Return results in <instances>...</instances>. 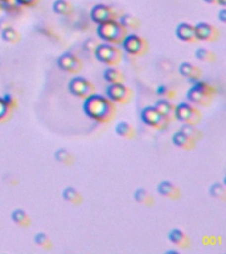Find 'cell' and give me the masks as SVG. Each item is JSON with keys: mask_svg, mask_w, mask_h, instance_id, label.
I'll return each instance as SVG.
<instances>
[{"mask_svg": "<svg viewBox=\"0 0 226 254\" xmlns=\"http://www.w3.org/2000/svg\"><path fill=\"white\" fill-rule=\"evenodd\" d=\"M0 11H1V1H0Z\"/></svg>", "mask_w": 226, "mask_h": 254, "instance_id": "ab89813d", "label": "cell"}, {"mask_svg": "<svg viewBox=\"0 0 226 254\" xmlns=\"http://www.w3.org/2000/svg\"><path fill=\"white\" fill-rule=\"evenodd\" d=\"M62 198H64L65 202L70 203L73 205H81L82 202H84L81 192L77 188H74V187H66L62 191Z\"/></svg>", "mask_w": 226, "mask_h": 254, "instance_id": "ffe728a7", "label": "cell"}, {"mask_svg": "<svg viewBox=\"0 0 226 254\" xmlns=\"http://www.w3.org/2000/svg\"><path fill=\"white\" fill-rule=\"evenodd\" d=\"M154 106L159 110V113H162L170 121L174 118L175 105L171 102V100H168V98H159L158 101L155 102Z\"/></svg>", "mask_w": 226, "mask_h": 254, "instance_id": "d6986e66", "label": "cell"}, {"mask_svg": "<svg viewBox=\"0 0 226 254\" xmlns=\"http://www.w3.org/2000/svg\"><path fill=\"white\" fill-rule=\"evenodd\" d=\"M54 157H56V160L58 163L64 165H73V163H74V155L69 150L64 149V147L57 150L54 152Z\"/></svg>", "mask_w": 226, "mask_h": 254, "instance_id": "4316f807", "label": "cell"}, {"mask_svg": "<svg viewBox=\"0 0 226 254\" xmlns=\"http://www.w3.org/2000/svg\"><path fill=\"white\" fill-rule=\"evenodd\" d=\"M57 66L62 70V72L72 73V74H78L81 73L84 65H82L81 58H78L74 53L66 52L62 53L58 58H57Z\"/></svg>", "mask_w": 226, "mask_h": 254, "instance_id": "9c48e42d", "label": "cell"}, {"mask_svg": "<svg viewBox=\"0 0 226 254\" xmlns=\"http://www.w3.org/2000/svg\"><path fill=\"white\" fill-rule=\"evenodd\" d=\"M168 240L171 244H174L175 246H179V248H188L190 244L188 234L179 228H174L168 232Z\"/></svg>", "mask_w": 226, "mask_h": 254, "instance_id": "2e32d148", "label": "cell"}, {"mask_svg": "<svg viewBox=\"0 0 226 254\" xmlns=\"http://www.w3.org/2000/svg\"><path fill=\"white\" fill-rule=\"evenodd\" d=\"M156 94L160 96V98H168V100L175 97V92L171 89L168 85H159L156 88Z\"/></svg>", "mask_w": 226, "mask_h": 254, "instance_id": "836d02e7", "label": "cell"}, {"mask_svg": "<svg viewBox=\"0 0 226 254\" xmlns=\"http://www.w3.org/2000/svg\"><path fill=\"white\" fill-rule=\"evenodd\" d=\"M40 0H15V3H17L21 7H27V8H31V7H35V5L39 4Z\"/></svg>", "mask_w": 226, "mask_h": 254, "instance_id": "d590c367", "label": "cell"}, {"mask_svg": "<svg viewBox=\"0 0 226 254\" xmlns=\"http://www.w3.org/2000/svg\"><path fill=\"white\" fill-rule=\"evenodd\" d=\"M84 113L90 119L98 123H109L117 115V106L113 101H110L106 96L98 93H91L86 98H84L82 105Z\"/></svg>", "mask_w": 226, "mask_h": 254, "instance_id": "6da1fadb", "label": "cell"}, {"mask_svg": "<svg viewBox=\"0 0 226 254\" xmlns=\"http://www.w3.org/2000/svg\"><path fill=\"white\" fill-rule=\"evenodd\" d=\"M1 39L5 41V43H8V44H17L19 41H20L21 36L20 32L17 31L16 28H13V27H5V28L1 29Z\"/></svg>", "mask_w": 226, "mask_h": 254, "instance_id": "484cf974", "label": "cell"}, {"mask_svg": "<svg viewBox=\"0 0 226 254\" xmlns=\"http://www.w3.org/2000/svg\"><path fill=\"white\" fill-rule=\"evenodd\" d=\"M218 19H220V21L221 23H226V9L225 7L220 11V13H218Z\"/></svg>", "mask_w": 226, "mask_h": 254, "instance_id": "8d00e7d4", "label": "cell"}, {"mask_svg": "<svg viewBox=\"0 0 226 254\" xmlns=\"http://www.w3.org/2000/svg\"><path fill=\"white\" fill-rule=\"evenodd\" d=\"M172 143H174L176 147L182 150H193L197 145V142H194L193 139H190L186 134H184L181 130H178L176 133H174L172 135Z\"/></svg>", "mask_w": 226, "mask_h": 254, "instance_id": "e0dca14e", "label": "cell"}, {"mask_svg": "<svg viewBox=\"0 0 226 254\" xmlns=\"http://www.w3.org/2000/svg\"><path fill=\"white\" fill-rule=\"evenodd\" d=\"M174 118L181 123L197 125L201 121V113L197 106L192 105L190 102H180L178 106H175Z\"/></svg>", "mask_w": 226, "mask_h": 254, "instance_id": "5b68a950", "label": "cell"}, {"mask_svg": "<svg viewBox=\"0 0 226 254\" xmlns=\"http://www.w3.org/2000/svg\"><path fill=\"white\" fill-rule=\"evenodd\" d=\"M106 97L113 101L115 105H126L133 98V90L130 89L125 82H114L109 84L106 89Z\"/></svg>", "mask_w": 226, "mask_h": 254, "instance_id": "52a82bcc", "label": "cell"}, {"mask_svg": "<svg viewBox=\"0 0 226 254\" xmlns=\"http://www.w3.org/2000/svg\"><path fill=\"white\" fill-rule=\"evenodd\" d=\"M118 21L121 25L127 31V32H135L137 29H140L141 21L139 17L134 16L131 13H123L121 17H118Z\"/></svg>", "mask_w": 226, "mask_h": 254, "instance_id": "ac0fdd59", "label": "cell"}, {"mask_svg": "<svg viewBox=\"0 0 226 254\" xmlns=\"http://www.w3.org/2000/svg\"><path fill=\"white\" fill-rule=\"evenodd\" d=\"M134 200L139 203V204H143V205L147 206H152L155 204L154 196L149 194V191H147L145 188H137L134 192Z\"/></svg>", "mask_w": 226, "mask_h": 254, "instance_id": "7402d4cb", "label": "cell"}, {"mask_svg": "<svg viewBox=\"0 0 226 254\" xmlns=\"http://www.w3.org/2000/svg\"><path fill=\"white\" fill-rule=\"evenodd\" d=\"M123 52L127 53L129 56L141 57L147 54L148 52V41L144 37L137 35V33H129L125 36V39L121 43Z\"/></svg>", "mask_w": 226, "mask_h": 254, "instance_id": "277c9868", "label": "cell"}, {"mask_svg": "<svg viewBox=\"0 0 226 254\" xmlns=\"http://www.w3.org/2000/svg\"><path fill=\"white\" fill-rule=\"evenodd\" d=\"M115 134H117L118 137L125 138V139H134L135 135H136L133 125H130L129 122L126 121H121L119 123H117V126H115Z\"/></svg>", "mask_w": 226, "mask_h": 254, "instance_id": "44dd1931", "label": "cell"}, {"mask_svg": "<svg viewBox=\"0 0 226 254\" xmlns=\"http://www.w3.org/2000/svg\"><path fill=\"white\" fill-rule=\"evenodd\" d=\"M35 242L36 245H39L40 248H44V249H50L52 248V240L49 238V236L44 232H39V233L35 236Z\"/></svg>", "mask_w": 226, "mask_h": 254, "instance_id": "1f68e13d", "label": "cell"}, {"mask_svg": "<svg viewBox=\"0 0 226 254\" xmlns=\"http://www.w3.org/2000/svg\"><path fill=\"white\" fill-rule=\"evenodd\" d=\"M193 86L194 88H197V89L202 90V92H205L206 94H209V96H212V97H214V96L217 94L216 88H214L213 85H210L209 82H206V81H200V80L193 81Z\"/></svg>", "mask_w": 226, "mask_h": 254, "instance_id": "4dcf8cb0", "label": "cell"}, {"mask_svg": "<svg viewBox=\"0 0 226 254\" xmlns=\"http://www.w3.org/2000/svg\"><path fill=\"white\" fill-rule=\"evenodd\" d=\"M11 218H12V221L15 222L17 226H21V228H28V226L31 225V217H29L28 213H27L24 209H21V208L13 209L12 213H11Z\"/></svg>", "mask_w": 226, "mask_h": 254, "instance_id": "603a6c76", "label": "cell"}, {"mask_svg": "<svg viewBox=\"0 0 226 254\" xmlns=\"http://www.w3.org/2000/svg\"><path fill=\"white\" fill-rule=\"evenodd\" d=\"M186 98H188V102H190L192 105L204 106V107H208V106L212 103V100H213L212 96L206 94L205 92H202V90L197 89V88H194V86H192V88L188 90Z\"/></svg>", "mask_w": 226, "mask_h": 254, "instance_id": "7c38bea8", "label": "cell"}, {"mask_svg": "<svg viewBox=\"0 0 226 254\" xmlns=\"http://www.w3.org/2000/svg\"><path fill=\"white\" fill-rule=\"evenodd\" d=\"M90 19L95 24H101V23H105V21L118 19V15L110 5L97 4L94 5L91 11H90Z\"/></svg>", "mask_w": 226, "mask_h": 254, "instance_id": "30bf717a", "label": "cell"}, {"mask_svg": "<svg viewBox=\"0 0 226 254\" xmlns=\"http://www.w3.org/2000/svg\"><path fill=\"white\" fill-rule=\"evenodd\" d=\"M97 25L98 37L102 41H105V43H110V44L114 45H121L122 40L127 35V31L122 27L121 23L118 21V19L105 21V23H101V24Z\"/></svg>", "mask_w": 226, "mask_h": 254, "instance_id": "7a4b0ae2", "label": "cell"}, {"mask_svg": "<svg viewBox=\"0 0 226 254\" xmlns=\"http://www.w3.org/2000/svg\"><path fill=\"white\" fill-rule=\"evenodd\" d=\"M103 78L107 84H114V82H125V76L123 73L117 69L115 66H107L103 72Z\"/></svg>", "mask_w": 226, "mask_h": 254, "instance_id": "cb8c5ba5", "label": "cell"}, {"mask_svg": "<svg viewBox=\"0 0 226 254\" xmlns=\"http://www.w3.org/2000/svg\"><path fill=\"white\" fill-rule=\"evenodd\" d=\"M182 133L186 134L190 139H193L194 142H198L201 141L202 138V133L200 130L196 127V125H190V123H182V126L180 127Z\"/></svg>", "mask_w": 226, "mask_h": 254, "instance_id": "f1b7e54d", "label": "cell"}, {"mask_svg": "<svg viewBox=\"0 0 226 254\" xmlns=\"http://www.w3.org/2000/svg\"><path fill=\"white\" fill-rule=\"evenodd\" d=\"M69 93L77 98H86L91 93L95 92V88L91 81L82 76L73 77L68 84Z\"/></svg>", "mask_w": 226, "mask_h": 254, "instance_id": "ba28073f", "label": "cell"}, {"mask_svg": "<svg viewBox=\"0 0 226 254\" xmlns=\"http://www.w3.org/2000/svg\"><path fill=\"white\" fill-rule=\"evenodd\" d=\"M0 1H1V3H3V1H7V0H0Z\"/></svg>", "mask_w": 226, "mask_h": 254, "instance_id": "60d3db41", "label": "cell"}, {"mask_svg": "<svg viewBox=\"0 0 226 254\" xmlns=\"http://www.w3.org/2000/svg\"><path fill=\"white\" fill-rule=\"evenodd\" d=\"M217 4H220L221 7H226V0H217Z\"/></svg>", "mask_w": 226, "mask_h": 254, "instance_id": "74e56055", "label": "cell"}, {"mask_svg": "<svg viewBox=\"0 0 226 254\" xmlns=\"http://www.w3.org/2000/svg\"><path fill=\"white\" fill-rule=\"evenodd\" d=\"M94 56L101 64H105L107 66H117L121 64L122 52L118 48V45L110 44V43H98V45L94 49Z\"/></svg>", "mask_w": 226, "mask_h": 254, "instance_id": "3957f363", "label": "cell"}, {"mask_svg": "<svg viewBox=\"0 0 226 254\" xmlns=\"http://www.w3.org/2000/svg\"><path fill=\"white\" fill-rule=\"evenodd\" d=\"M53 11L61 16H70L74 11L72 3L69 0H56L53 3Z\"/></svg>", "mask_w": 226, "mask_h": 254, "instance_id": "d4e9b609", "label": "cell"}, {"mask_svg": "<svg viewBox=\"0 0 226 254\" xmlns=\"http://www.w3.org/2000/svg\"><path fill=\"white\" fill-rule=\"evenodd\" d=\"M141 122L148 127L156 130H164L170 125V119L166 118L155 106H145L140 111Z\"/></svg>", "mask_w": 226, "mask_h": 254, "instance_id": "8992f818", "label": "cell"}, {"mask_svg": "<svg viewBox=\"0 0 226 254\" xmlns=\"http://www.w3.org/2000/svg\"><path fill=\"white\" fill-rule=\"evenodd\" d=\"M208 4H217V0H204Z\"/></svg>", "mask_w": 226, "mask_h": 254, "instance_id": "f35d334b", "label": "cell"}, {"mask_svg": "<svg viewBox=\"0 0 226 254\" xmlns=\"http://www.w3.org/2000/svg\"><path fill=\"white\" fill-rule=\"evenodd\" d=\"M194 33L197 41H217L220 39V32L214 25L201 21L194 25Z\"/></svg>", "mask_w": 226, "mask_h": 254, "instance_id": "8fae6325", "label": "cell"}, {"mask_svg": "<svg viewBox=\"0 0 226 254\" xmlns=\"http://www.w3.org/2000/svg\"><path fill=\"white\" fill-rule=\"evenodd\" d=\"M159 195H162L164 198L170 199V200H179L181 198V191L176 184H174L170 180H162L156 187Z\"/></svg>", "mask_w": 226, "mask_h": 254, "instance_id": "4fadbf2b", "label": "cell"}, {"mask_svg": "<svg viewBox=\"0 0 226 254\" xmlns=\"http://www.w3.org/2000/svg\"><path fill=\"white\" fill-rule=\"evenodd\" d=\"M4 101L8 103V106L11 107L12 110H16L17 109V101L16 98H15V96H12V94H4Z\"/></svg>", "mask_w": 226, "mask_h": 254, "instance_id": "e575fe53", "label": "cell"}, {"mask_svg": "<svg viewBox=\"0 0 226 254\" xmlns=\"http://www.w3.org/2000/svg\"><path fill=\"white\" fill-rule=\"evenodd\" d=\"M179 73H180V76L186 78V80L196 81L201 77L202 70L194 64H192V62L185 61V62H181L180 66H179Z\"/></svg>", "mask_w": 226, "mask_h": 254, "instance_id": "9a60e30c", "label": "cell"}, {"mask_svg": "<svg viewBox=\"0 0 226 254\" xmlns=\"http://www.w3.org/2000/svg\"><path fill=\"white\" fill-rule=\"evenodd\" d=\"M13 110L4 101V98L0 97V122H7L12 115Z\"/></svg>", "mask_w": 226, "mask_h": 254, "instance_id": "d6a6232c", "label": "cell"}, {"mask_svg": "<svg viewBox=\"0 0 226 254\" xmlns=\"http://www.w3.org/2000/svg\"><path fill=\"white\" fill-rule=\"evenodd\" d=\"M209 195L212 198L225 202L226 200V188L221 183H213L209 188Z\"/></svg>", "mask_w": 226, "mask_h": 254, "instance_id": "f546056e", "label": "cell"}, {"mask_svg": "<svg viewBox=\"0 0 226 254\" xmlns=\"http://www.w3.org/2000/svg\"><path fill=\"white\" fill-rule=\"evenodd\" d=\"M175 35L180 41H184V43H196L197 39H196V33H194V25H192L190 23H180V24L176 27L175 29Z\"/></svg>", "mask_w": 226, "mask_h": 254, "instance_id": "5bb4252c", "label": "cell"}, {"mask_svg": "<svg viewBox=\"0 0 226 254\" xmlns=\"http://www.w3.org/2000/svg\"><path fill=\"white\" fill-rule=\"evenodd\" d=\"M194 56L198 61H202V62H214L217 60L216 54L208 48H205V47H198L196 49V52H194Z\"/></svg>", "mask_w": 226, "mask_h": 254, "instance_id": "83f0119b", "label": "cell"}]
</instances>
